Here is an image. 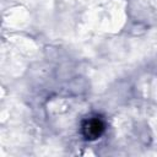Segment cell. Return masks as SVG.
<instances>
[{
	"mask_svg": "<svg viewBox=\"0 0 157 157\" xmlns=\"http://www.w3.org/2000/svg\"><path fill=\"white\" fill-rule=\"evenodd\" d=\"M103 129H104V124L98 118L86 120L85 124H83V131H85V136L87 139H96V137H98L102 134Z\"/></svg>",
	"mask_w": 157,
	"mask_h": 157,
	"instance_id": "6da1fadb",
	"label": "cell"
}]
</instances>
